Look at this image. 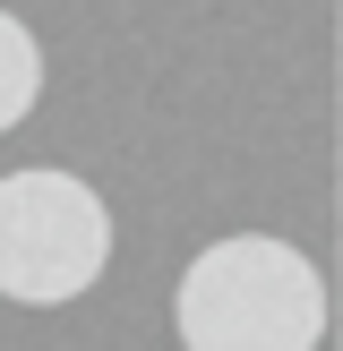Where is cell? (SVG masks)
<instances>
[{"label":"cell","mask_w":343,"mask_h":351,"mask_svg":"<svg viewBox=\"0 0 343 351\" xmlns=\"http://www.w3.org/2000/svg\"><path fill=\"white\" fill-rule=\"evenodd\" d=\"M172 326L189 351H318L326 283L292 240L232 232L189 257L180 291H172Z\"/></svg>","instance_id":"obj_1"},{"label":"cell","mask_w":343,"mask_h":351,"mask_svg":"<svg viewBox=\"0 0 343 351\" xmlns=\"http://www.w3.org/2000/svg\"><path fill=\"white\" fill-rule=\"evenodd\" d=\"M112 266V206L69 171H9L0 180V300L69 308Z\"/></svg>","instance_id":"obj_2"},{"label":"cell","mask_w":343,"mask_h":351,"mask_svg":"<svg viewBox=\"0 0 343 351\" xmlns=\"http://www.w3.org/2000/svg\"><path fill=\"white\" fill-rule=\"evenodd\" d=\"M34 103H43V43L0 9V137H9Z\"/></svg>","instance_id":"obj_3"}]
</instances>
